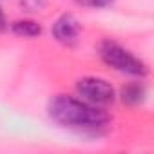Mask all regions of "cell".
Listing matches in <instances>:
<instances>
[{"label": "cell", "mask_w": 154, "mask_h": 154, "mask_svg": "<svg viewBox=\"0 0 154 154\" xmlns=\"http://www.w3.org/2000/svg\"><path fill=\"white\" fill-rule=\"evenodd\" d=\"M20 6L29 11V13H36V11H42L47 4V0H18Z\"/></svg>", "instance_id": "8"}, {"label": "cell", "mask_w": 154, "mask_h": 154, "mask_svg": "<svg viewBox=\"0 0 154 154\" xmlns=\"http://www.w3.org/2000/svg\"><path fill=\"white\" fill-rule=\"evenodd\" d=\"M9 29L13 35L20 36V38H36L42 35V26L40 22L33 20V18H18L13 20L9 24Z\"/></svg>", "instance_id": "6"}, {"label": "cell", "mask_w": 154, "mask_h": 154, "mask_svg": "<svg viewBox=\"0 0 154 154\" xmlns=\"http://www.w3.org/2000/svg\"><path fill=\"white\" fill-rule=\"evenodd\" d=\"M98 56L105 65L131 78H145L149 74V67L141 58L111 38H105L98 44Z\"/></svg>", "instance_id": "2"}, {"label": "cell", "mask_w": 154, "mask_h": 154, "mask_svg": "<svg viewBox=\"0 0 154 154\" xmlns=\"http://www.w3.org/2000/svg\"><path fill=\"white\" fill-rule=\"evenodd\" d=\"M118 96H120V100H122L125 105L134 107V105H140V103L145 102V98H147V87H145V84L141 82V78H136V80L125 84V85L122 87V91H120Z\"/></svg>", "instance_id": "5"}, {"label": "cell", "mask_w": 154, "mask_h": 154, "mask_svg": "<svg viewBox=\"0 0 154 154\" xmlns=\"http://www.w3.org/2000/svg\"><path fill=\"white\" fill-rule=\"evenodd\" d=\"M47 114L56 125L80 134L98 136L111 125V114L103 107L71 94H54L47 103Z\"/></svg>", "instance_id": "1"}, {"label": "cell", "mask_w": 154, "mask_h": 154, "mask_svg": "<svg viewBox=\"0 0 154 154\" xmlns=\"http://www.w3.org/2000/svg\"><path fill=\"white\" fill-rule=\"evenodd\" d=\"M74 89L78 98L103 109L112 105L118 98V93L112 87V84L107 82L105 78H100V76H84V78L76 80Z\"/></svg>", "instance_id": "3"}, {"label": "cell", "mask_w": 154, "mask_h": 154, "mask_svg": "<svg viewBox=\"0 0 154 154\" xmlns=\"http://www.w3.org/2000/svg\"><path fill=\"white\" fill-rule=\"evenodd\" d=\"M78 6L82 8H89V9H103L114 4V0H74Z\"/></svg>", "instance_id": "7"}, {"label": "cell", "mask_w": 154, "mask_h": 154, "mask_svg": "<svg viewBox=\"0 0 154 154\" xmlns=\"http://www.w3.org/2000/svg\"><path fill=\"white\" fill-rule=\"evenodd\" d=\"M51 35H53V38L58 44H62L65 47H72V45L78 44V40H80L82 24H80V20L76 18L72 13H63V15H60L53 22Z\"/></svg>", "instance_id": "4"}, {"label": "cell", "mask_w": 154, "mask_h": 154, "mask_svg": "<svg viewBox=\"0 0 154 154\" xmlns=\"http://www.w3.org/2000/svg\"><path fill=\"white\" fill-rule=\"evenodd\" d=\"M6 26H8V22H6V13H4L2 6H0V31H2Z\"/></svg>", "instance_id": "9"}]
</instances>
